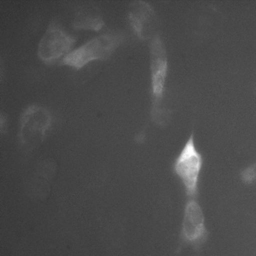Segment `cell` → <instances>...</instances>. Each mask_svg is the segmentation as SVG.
Returning <instances> with one entry per match:
<instances>
[{
	"instance_id": "cell-1",
	"label": "cell",
	"mask_w": 256,
	"mask_h": 256,
	"mask_svg": "<svg viewBox=\"0 0 256 256\" xmlns=\"http://www.w3.org/2000/svg\"><path fill=\"white\" fill-rule=\"evenodd\" d=\"M202 162V156L196 147L192 132L172 165L174 173L180 180L186 196L190 199L198 194V180Z\"/></svg>"
},
{
	"instance_id": "cell-2",
	"label": "cell",
	"mask_w": 256,
	"mask_h": 256,
	"mask_svg": "<svg viewBox=\"0 0 256 256\" xmlns=\"http://www.w3.org/2000/svg\"><path fill=\"white\" fill-rule=\"evenodd\" d=\"M122 40L123 36L118 32L100 35L66 55L62 64L78 70L91 60L106 59Z\"/></svg>"
},
{
	"instance_id": "cell-3",
	"label": "cell",
	"mask_w": 256,
	"mask_h": 256,
	"mask_svg": "<svg viewBox=\"0 0 256 256\" xmlns=\"http://www.w3.org/2000/svg\"><path fill=\"white\" fill-rule=\"evenodd\" d=\"M52 125V116L48 110L36 104L28 106L20 118L18 139L20 145L32 148L42 142Z\"/></svg>"
},
{
	"instance_id": "cell-4",
	"label": "cell",
	"mask_w": 256,
	"mask_h": 256,
	"mask_svg": "<svg viewBox=\"0 0 256 256\" xmlns=\"http://www.w3.org/2000/svg\"><path fill=\"white\" fill-rule=\"evenodd\" d=\"M150 58L152 96L151 115L154 120H158V118L164 114L160 105L168 70L166 46L158 34H155L150 40Z\"/></svg>"
},
{
	"instance_id": "cell-5",
	"label": "cell",
	"mask_w": 256,
	"mask_h": 256,
	"mask_svg": "<svg viewBox=\"0 0 256 256\" xmlns=\"http://www.w3.org/2000/svg\"><path fill=\"white\" fill-rule=\"evenodd\" d=\"M76 40L75 36L52 20L38 44V56L45 62H52L69 51Z\"/></svg>"
},
{
	"instance_id": "cell-6",
	"label": "cell",
	"mask_w": 256,
	"mask_h": 256,
	"mask_svg": "<svg viewBox=\"0 0 256 256\" xmlns=\"http://www.w3.org/2000/svg\"><path fill=\"white\" fill-rule=\"evenodd\" d=\"M128 18L137 36L142 40L152 38L154 33L156 14L154 8L146 2H133L129 8Z\"/></svg>"
},
{
	"instance_id": "cell-7",
	"label": "cell",
	"mask_w": 256,
	"mask_h": 256,
	"mask_svg": "<svg viewBox=\"0 0 256 256\" xmlns=\"http://www.w3.org/2000/svg\"><path fill=\"white\" fill-rule=\"evenodd\" d=\"M204 232V216L198 202L193 198L186 203L182 226L184 239L191 242L200 240Z\"/></svg>"
},
{
	"instance_id": "cell-8",
	"label": "cell",
	"mask_w": 256,
	"mask_h": 256,
	"mask_svg": "<svg viewBox=\"0 0 256 256\" xmlns=\"http://www.w3.org/2000/svg\"><path fill=\"white\" fill-rule=\"evenodd\" d=\"M72 25L76 28L98 30L104 25V21L95 9L82 8L76 12Z\"/></svg>"
}]
</instances>
